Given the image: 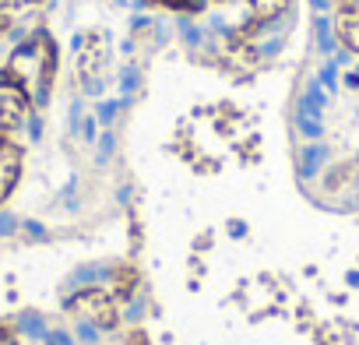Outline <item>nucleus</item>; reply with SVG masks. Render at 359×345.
I'll use <instances>...</instances> for the list:
<instances>
[{
  "label": "nucleus",
  "mask_w": 359,
  "mask_h": 345,
  "mask_svg": "<svg viewBox=\"0 0 359 345\" xmlns=\"http://www.w3.org/2000/svg\"><path fill=\"white\" fill-rule=\"evenodd\" d=\"M334 29H338V39H341L348 50H355V53H359V11H352V8L338 11Z\"/></svg>",
  "instance_id": "f257e3e1"
},
{
  "label": "nucleus",
  "mask_w": 359,
  "mask_h": 345,
  "mask_svg": "<svg viewBox=\"0 0 359 345\" xmlns=\"http://www.w3.org/2000/svg\"><path fill=\"white\" fill-rule=\"evenodd\" d=\"M285 4L289 0H250V8H254L257 18H275L278 11H285Z\"/></svg>",
  "instance_id": "f03ea898"
},
{
  "label": "nucleus",
  "mask_w": 359,
  "mask_h": 345,
  "mask_svg": "<svg viewBox=\"0 0 359 345\" xmlns=\"http://www.w3.org/2000/svg\"><path fill=\"white\" fill-rule=\"evenodd\" d=\"M222 4H226V0H222Z\"/></svg>",
  "instance_id": "7ed1b4c3"
}]
</instances>
